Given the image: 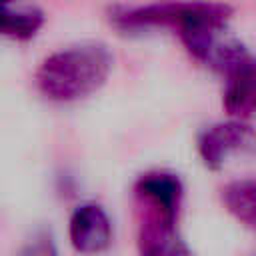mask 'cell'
<instances>
[{"instance_id":"6da1fadb","label":"cell","mask_w":256,"mask_h":256,"mask_svg":"<svg viewBox=\"0 0 256 256\" xmlns=\"http://www.w3.org/2000/svg\"><path fill=\"white\" fill-rule=\"evenodd\" d=\"M232 16V8L214 0H158L138 6H118L112 20L124 30L172 28L186 50L206 64L218 34Z\"/></svg>"},{"instance_id":"7a4b0ae2","label":"cell","mask_w":256,"mask_h":256,"mask_svg":"<svg viewBox=\"0 0 256 256\" xmlns=\"http://www.w3.org/2000/svg\"><path fill=\"white\" fill-rule=\"evenodd\" d=\"M114 58L106 44L96 40L76 42L48 54L36 70L40 94L52 102H76L98 92L110 72Z\"/></svg>"},{"instance_id":"3957f363","label":"cell","mask_w":256,"mask_h":256,"mask_svg":"<svg viewBox=\"0 0 256 256\" xmlns=\"http://www.w3.org/2000/svg\"><path fill=\"white\" fill-rule=\"evenodd\" d=\"M254 146V130L244 120H226L208 126L198 138V154L202 162L218 170L238 152H250Z\"/></svg>"},{"instance_id":"277c9868","label":"cell","mask_w":256,"mask_h":256,"mask_svg":"<svg viewBox=\"0 0 256 256\" xmlns=\"http://www.w3.org/2000/svg\"><path fill=\"white\" fill-rule=\"evenodd\" d=\"M68 238L76 252L94 256L110 248L114 230L108 212L96 202L78 204L68 222Z\"/></svg>"},{"instance_id":"5b68a950","label":"cell","mask_w":256,"mask_h":256,"mask_svg":"<svg viewBox=\"0 0 256 256\" xmlns=\"http://www.w3.org/2000/svg\"><path fill=\"white\" fill-rule=\"evenodd\" d=\"M138 256H194L176 230V218L138 208Z\"/></svg>"},{"instance_id":"8992f818","label":"cell","mask_w":256,"mask_h":256,"mask_svg":"<svg viewBox=\"0 0 256 256\" xmlns=\"http://www.w3.org/2000/svg\"><path fill=\"white\" fill-rule=\"evenodd\" d=\"M134 196L140 208H148L178 220L184 198V184L178 174L170 170H150L138 176Z\"/></svg>"},{"instance_id":"52a82bcc","label":"cell","mask_w":256,"mask_h":256,"mask_svg":"<svg viewBox=\"0 0 256 256\" xmlns=\"http://www.w3.org/2000/svg\"><path fill=\"white\" fill-rule=\"evenodd\" d=\"M224 108L234 120H248L256 104V74L252 54L244 56L224 72Z\"/></svg>"},{"instance_id":"ba28073f","label":"cell","mask_w":256,"mask_h":256,"mask_svg":"<svg viewBox=\"0 0 256 256\" xmlns=\"http://www.w3.org/2000/svg\"><path fill=\"white\" fill-rule=\"evenodd\" d=\"M222 202L226 210L246 228L256 224V182L254 178H238L222 188Z\"/></svg>"},{"instance_id":"9c48e42d","label":"cell","mask_w":256,"mask_h":256,"mask_svg":"<svg viewBox=\"0 0 256 256\" xmlns=\"http://www.w3.org/2000/svg\"><path fill=\"white\" fill-rule=\"evenodd\" d=\"M42 24H44V14L38 8L32 6L12 8L10 4H0V34L4 36L16 40H28L40 30Z\"/></svg>"},{"instance_id":"30bf717a","label":"cell","mask_w":256,"mask_h":256,"mask_svg":"<svg viewBox=\"0 0 256 256\" xmlns=\"http://www.w3.org/2000/svg\"><path fill=\"white\" fill-rule=\"evenodd\" d=\"M18 256H58V248L52 234L46 230H40L24 242Z\"/></svg>"}]
</instances>
